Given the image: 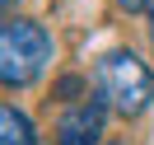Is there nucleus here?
I'll return each instance as SVG.
<instances>
[{
  "label": "nucleus",
  "mask_w": 154,
  "mask_h": 145,
  "mask_svg": "<svg viewBox=\"0 0 154 145\" xmlns=\"http://www.w3.org/2000/svg\"><path fill=\"white\" fill-rule=\"evenodd\" d=\"M51 66V33L33 19L0 24V84L23 89Z\"/></svg>",
  "instance_id": "nucleus-1"
},
{
  "label": "nucleus",
  "mask_w": 154,
  "mask_h": 145,
  "mask_svg": "<svg viewBox=\"0 0 154 145\" xmlns=\"http://www.w3.org/2000/svg\"><path fill=\"white\" fill-rule=\"evenodd\" d=\"M98 94L122 117H140L154 103V75L135 52H107L98 61Z\"/></svg>",
  "instance_id": "nucleus-2"
},
{
  "label": "nucleus",
  "mask_w": 154,
  "mask_h": 145,
  "mask_svg": "<svg viewBox=\"0 0 154 145\" xmlns=\"http://www.w3.org/2000/svg\"><path fill=\"white\" fill-rule=\"evenodd\" d=\"M103 136V103L84 98V103H70L56 122V145H94Z\"/></svg>",
  "instance_id": "nucleus-3"
},
{
  "label": "nucleus",
  "mask_w": 154,
  "mask_h": 145,
  "mask_svg": "<svg viewBox=\"0 0 154 145\" xmlns=\"http://www.w3.org/2000/svg\"><path fill=\"white\" fill-rule=\"evenodd\" d=\"M0 145H38V131L19 108H0Z\"/></svg>",
  "instance_id": "nucleus-4"
},
{
  "label": "nucleus",
  "mask_w": 154,
  "mask_h": 145,
  "mask_svg": "<svg viewBox=\"0 0 154 145\" xmlns=\"http://www.w3.org/2000/svg\"><path fill=\"white\" fill-rule=\"evenodd\" d=\"M117 5H122V10H126V14H135V10H149L154 0H117Z\"/></svg>",
  "instance_id": "nucleus-5"
},
{
  "label": "nucleus",
  "mask_w": 154,
  "mask_h": 145,
  "mask_svg": "<svg viewBox=\"0 0 154 145\" xmlns=\"http://www.w3.org/2000/svg\"><path fill=\"white\" fill-rule=\"evenodd\" d=\"M149 38H154V5H149Z\"/></svg>",
  "instance_id": "nucleus-6"
},
{
  "label": "nucleus",
  "mask_w": 154,
  "mask_h": 145,
  "mask_svg": "<svg viewBox=\"0 0 154 145\" xmlns=\"http://www.w3.org/2000/svg\"><path fill=\"white\" fill-rule=\"evenodd\" d=\"M10 5H14V0H0V14H5V10H10Z\"/></svg>",
  "instance_id": "nucleus-7"
}]
</instances>
